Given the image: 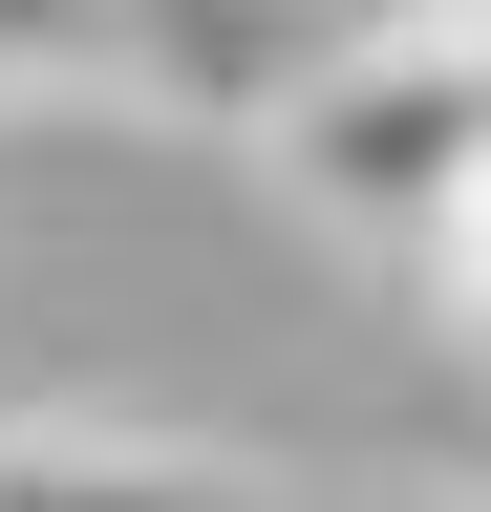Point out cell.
<instances>
[{"instance_id":"cell-1","label":"cell","mask_w":491,"mask_h":512,"mask_svg":"<svg viewBox=\"0 0 491 512\" xmlns=\"http://www.w3.org/2000/svg\"><path fill=\"white\" fill-rule=\"evenodd\" d=\"M278 150H299V192H321L342 235H385V256H406V235L470 192V150H491V22L342 43L321 86H299V128H278Z\"/></svg>"},{"instance_id":"cell-2","label":"cell","mask_w":491,"mask_h":512,"mask_svg":"<svg viewBox=\"0 0 491 512\" xmlns=\"http://www.w3.org/2000/svg\"><path fill=\"white\" fill-rule=\"evenodd\" d=\"M107 43L193 128H299V86L342 64V0H107Z\"/></svg>"},{"instance_id":"cell-3","label":"cell","mask_w":491,"mask_h":512,"mask_svg":"<svg viewBox=\"0 0 491 512\" xmlns=\"http://www.w3.org/2000/svg\"><path fill=\"white\" fill-rule=\"evenodd\" d=\"M0 512H299V491L193 427H0Z\"/></svg>"},{"instance_id":"cell-4","label":"cell","mask_w":491,"mask_h":512,"mask_svg":"<svg viewBox=\"0 0 491 512\" xmlns=\"http://www.w3.org/2000/svg\"><path fill=\"white\" fill-rule=\"evenodd\" d=\"M449 512H491V491H449Z\"/></svg>"}]
</instances>
